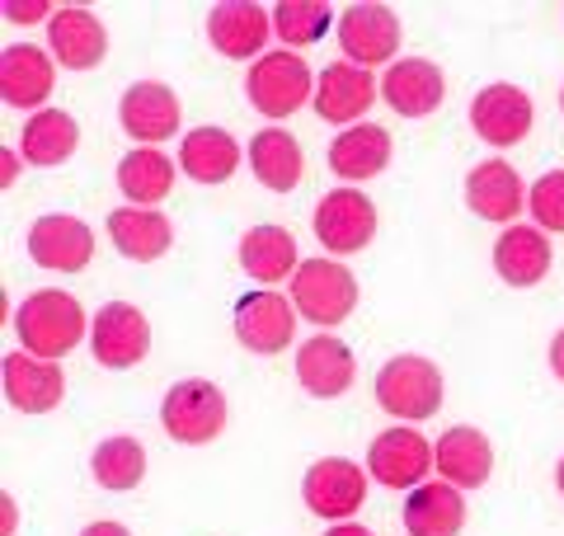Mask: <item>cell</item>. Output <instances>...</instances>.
Returning <instances> with one entry per match:
<instances>
[{"label": "cell", "instance_id": "4fadbf2b", "mask_svg": "<svg viewBox=\"0 0 564 536\" xmlns=\"http://www.w3.org/2000/svg\"><path fill=\"white\" fill-rule=\"evenodd\" d=\"M470 122H475V137L489 141V147H518V141L532 132V99H527V89L518 85H485L480 95L470 99Z\"/></svg>", "mask_w": 564, "mask_h": 536}, {"label": "cell", "instance_id": "5b68a950", "mask_svg": "<svg viewBox=\"0 0 564 536\" xmlns=\"http://www.w3.org/2000/svg\"><path fill=\"white\" fill-rule=\"evenodd\" d=\"M161 428L184 442V447H203L212 438H221L226 428V396L203 377H188L180 386H170V396L161 405Z\"/></svg>", "mask_w": 564, "mask_h": 536}, {"label": "cell", "instance_id": "cb8c5ba5", "mask_svg": "<svg viewBox=\"0 0 564 536\" xmlns=\"http://www.w3.org/2000/svg\"><path fill=\"white\" fill-rule=\"evenodd\" d=\"M352 372H358L352 349L344 344V339H334V334H315V339H306V344L296 349V382H302L315 400L344 396V390L352 386Z\"/></svg>", "mask_w": 564, "mask_h": 536}, {"label": "cell", "instance_id": "d590c367", "mask_svg": "<svg viewBox=\"0 0 564 536\" xmlns=\"http://www.w3.org/2000/svg\"><path fill=\"white\" fill-rule=\"evenodd\" d=\"M47 10H57V6H52V0H10L6 20H14V24H39V20H52Z\"/></svg>", "mask_w": 564, "mask_h": 536}, {"label": "cell", "instance_id": "1f68e13d", "mask_svg": "<svg viewBox=\"0 0 564 536\" xmlns=\"http://www.w3.org/2000/svg\"><path fill=\"white\" fill-rule=\"evenodd\" d=\"M80 147V122L70 118L66 109H43L24 122V137H20V151L29 165L52 170V165H66Z\"/></svg>", "mask_w": 564, "mask_h": 536}, {"label": "cell", "instance_id": "836d02e7", "mask_svg": "<svg viewBox=\"0 0 564 536\" xmlns=\"http://www.w3.org/2000/svg\"><path fill=\"white\" fill-rule=\"evenodd\" d=\"M334 20V6H325V0H278L273 6V33L288 47H311L321 43Z\"/></svg>", "mask_w": 564, "mask_h": 536}, {"label": "cell", "instance_id": "74e56055", "mask_svg": "<svg viewBox=\"0 0 564 536\" xmlns=\"http://www.w3.org/2000/svg\"><path fill=\"white\" fill-rule=\"evenodd\" d=\"M80 536H132V532L122 527V523H90V527H85Z\"/></svg>", "mask_w": 564, "mask_h": 536}, {"label": "cell", "instance_id": "603a6c76", "mask_svg": "<svg viewBox=\"0 0 564 536\" xmlns=\"http://www.w3.org/2000/svg\"><path fill=\"white\" fill-rule=\"evenodd\" d=\"M433 471L456 490H480L489 471H494V447L480 428H447L443 438L433 442Z\"/></svg>", "mask_w": 564, "mask_h": 536}, {"label": "cell", "instance_id": "8d00e7d4", "mask_svg": "<svg viewBox=\"0 0 564 536\" xmlns=\"http://www.w3.org/2000/svg\"><path fill=\"white\" fill-rule=\"evenodd\" d=\"M551 372H555V377L564 382V330L551 339Z\"/></svg>", "mask_w": 564, "mask_h": 536}, {"label": "cell", "instance_id": "8992f818", "mask_svg": "<svg viewBox=\"0 0 564 536\" xmlns=\"http://www.w3.org/2000/svg\"><path fill=\"white\" fill-rule=\"evenodd\" d=\"M433 471V442L419 428H386L367 447V475L386 490H419Z\"/></svg>", "mask_w": 564, "mask_h": 536}, {"label": "cell", "instance_id": "8fae6325", "mask_svg": "<svg viewBox=\"0 0 564 536\" xmlns=\"http://www.w3.org/2000/svg\"><path fill=\"white\" fill-rule=\"evenodd\" d=\"M334 33H339L344 62L362 66V71H372L381 62L395 66V47H400L395 10H386V6H348L339 14V24H334Z\"/></svg>", "mask_w": 564, "mask_h": 536}, {"label": "cell", "instance_id": "9a60e30c", "mask_svg": "<svg viewBox=\"0 0 564 536\" xmlns=\"http://www.w3.org/2000/svg\"><path fill=\"white\" fill-rule=\"evenodd\" d=\"M118 122L141 147H161L165 137L180 132V95L161 81H137L118 99Z\"/></svg>", "mask_w": 564, "mask_h": 536}, {"label": "cell", "instance_id": "3957f363", "mask_svg": "<svg viewBox=\"0 0 564 536\" xmlns=\"http://www.w3.org/2000/svg\"><path fill=\"white\" fill-rule=\"evenodd\" d=\"M245 95H250V104L263 118L282 122L315 99V76L302 52H263L250 66V76H245Z\"/></svg>", "mask_w": 564, "mask_h": 536}, {"label": "cell", "instance_id": "f546056e", "mask_svg": "<svg viewBox=\"0 0 564 536\" xmlns=\"http://www.w3.org/2000/svg\"><path fill=\"white\" fill-rule=\"evenodd\" d=\"M240 141L226 128H193L180 141V170L198 184H226L240 170Z\"/></svg>", "mask_w": 564, "mask_h": 536}, {"label": "cell", "instance_id": "7a4b0ae2", "mask_svg": "<svg viewBox=\"0 0 564 536\" xmlns=\"http://www.w3.org/2000/svg\"><path fill=\"white\" fill-rule=\"evenodd\" d=\"M377 405L404 424L433 419L437 409H443V372L419 353H395L391 363H381V372H377Z\"/></svg>", "mask_w": 564, "mask_h": 536}, {"label": "cell", "instance_id": "d6a6232c", "mask_svg": "<svg viewBox=\"0 0 564 536\" xmlns=\"http://www.w3.org/2000/svg\"><path fill=\"white\" fill-rule=\"evenodd\" d=\"M90 475L99 490H113V494L137 490L141 475H147V447L137 438H104L90 457Z\"/></svg>", "mask_w": 564, "mask_h": 536}, {"label": "cell", "instance_id": "44dd1931", "mask_svg": "<svg viewBox=\"0 0 564 536\" xmlns=\"http://www.w3.org/2000/svg\"><path fill=\"white\" fill-rule=\"evenodd\" d=\"M551 236L541 226H503V236L494 240V274L508 288H536L551 274Z\"/></svg>", "mask_w": 564, "mask_h": 536}, {"label": "cell", "instance_id": "d6986e66", "mask_svg": "<svg viewBox=\"0 0 564 536\" xmlns=\"http://www.w3.org/2000/svg\"><path fill=\"white\" fill-rule=\"evenodd\" d=\"M52 95V52L33 43H14L0 52V99L10 109H33L43 114V104Z\"/></svg>", "mask_w": 564, "mask_h": 536}, {"label": "cell", "instance_id": "2e32d148", "mask_svg": "<svg viewBox=\"0 0 564 536\" xmlns=\"http://www.w3.org/2000/svg\"><path fill=\"white\" fill-rule=\"evenodd\" d=\"M47 52H52V62L66 71H90L104 62V52H109V33L95 20V10L62 6L47 20Z\"/></svg>", "mask_w": 564, "mask_h": 536}, {"label": "cell", "instance_id": "30bf717a", "mask_svg": "<svg viewBox=\"0 0 564 536\" xmlns=\"http://www.w3.org/2000/svg\"><path fill=\"white\" fill-rule=\"evenodd\" d=\"M29 259L47 274H85L95 259V231L70 212H47L29 226Z\"/></svg>", "mask_w": 564, "mask_h": 536}, {"label": "cell", "instance_id": "6da1fadb", "mask_svg": "<svg viewBox=\"0 0 564 536\" xmlns=\"http://www.w3.org/2000/svg\"><path fill=\"white\" fill-rule=\"evenodd\" d=\"M14 334H20V349L43 357V363H62L66 353L80 349V339L90 334L85 325V307L62 288H43L20 301V315H14Z\"/></svg>", "mask_w": 564, "mask_h": 536}, {"label": "cell", "instance_id": "f1b7e54d", "mask_svg": "<svg viewBox=\"0 0 564 536\" xmlns=\"http://www.w3.org/2000/svg\"><path fill=\"white\" fill-rule=\"evenodd\" d=\"M391 160V132L377 128V122H358V128H344L329 147V170L344 179V184H362V179H377Z\"/></svg>", "mask_w": 564, "mask_h": 536}, {"label": "cell", "instance_id": "5bb4252c", "mask_svg": "<svg viewBox=\"0 0 564 536\" xmlns=\"http://www.w3.org/2000/svg\"><path fill=\"white\" fill-rule=\"evenodd\" d=\"M296 334V307L273 288H259L236 301V339L250 353H282Z\"/></svg>", "mask_w": 564, "mask_h": 536}, {"label": "cell", "instance_id": "7402d4cb", "mask_svg": "<svg viewBox=\"0 0 564 536\" xmlns=\"http://www.w3.org/2000/svg\"><path fill=\"white\" fill-rule=\"evenodd\" d=\"M447 95L443 71L423 57H400L391 71L381 76V99L391 104L400 118H429Z\"/></svg>", "mask_w": 564, "mask_h": 536}, {"label": "cell", "instance_id": "83f0119b", "mask_svg": "<svg viewBox=\"0 0 564 536\" xmlns=\"http://www.w3.org/2000/svg\"><path fill=\"white\" fill-rule=\"evenodd\" d=\"M240 268L250 274L254 282H263V288H273V282L292 278L296 268H302V255H296V236L288 226H250L240 236Z\"/></svg>", "mask_w": 564, "mask_h": 536}, {"label": "cell", "instance_id": "7c38bea8", "mask_svg": "<svg viewBox=\"0 0 564 536\" xmlns=\"http://www.w3.org/2000/svg\"><path fill=\"white\" fill-rule=\"evenodd\" d=\"M381 99V81L372 71L352 66V62H334L321 71L315 81V118L321 122H339V128H358V118Z\"/></svg>", "mask_w": 564, "mask_h": 536}, {"label": "cell", "instance_id": "ffe728a7", "mask_svg": "<svg viewBox=\"0 0 564 536\" xmlns=\"http://www.w3.org/2000/svg\"><path fill=\"white\" fill-rule=\"evenodd\" d=\"M62 396H66L62 363H43V357L24 349L6 357V400L20 415H47V409L62 405Z\"/></svg>", "mask_w": 564, "mask_h": 536}, {"label": "cell", "instance_id": "e0dca14e", "mask_svg": "<svg viewBox=\"0 0 564 536\" xmlns=\"http://www.w3.org/2000/svg\"><path fill=\"white\" fill-rule=\"evenodd\" d=\"M269 33H273V14L263 6H250V0H226V6H212L207 14V39L226 62L259 57Z\"/></svg>", "mask_w": 564, "mask_h": 536}, {"label": "cell", "instance_id": "b9f144b4", "mask_svg": "<svg viewBox=\"0 0 564 536\" xmlns=\"http://www.w3.org/2000/svg\"><path fill=\"white\" fill-rule=\"evenodd\" d=\"M560 109H564V89H560Z\"/></svg>", "mask_w": 564, "mask_h": 536}, {"label": "cell", "instance_id": "60d3db41", "mask_svg": "<svg viewBox=\"0 0 564 536\" xmlns=\"http://www.w3.org/2000/svg\"><path fill=\"white\" fill-rule=\"evenodd\" d=\"M555 485H560V494H564V457H560V467H555Z\"/></svg>", "mask_w": 564, "mask_h": 536}, {"label": "cell", "instance_id": "ab89813d", "mask_svg": "<svg viewBox=\"0 0 564 536\" xmlns=\"http://www.w3.org/2000/svg\"><path fill=\"white\" fill-rule=\"evenodd\" d=\"M0 160H6L0 170H6V184H10V179H14V151H0Z\"/></svg>", "mask_w": 564, "mask_h": 536}, {"label": "cell", "instance_id": "9c48e42d", "mask_svg": "<svg viewBox=\"0 0 564 536\" xmlns=\"http://www.w3.org/2000/svg\"><path fill=\"white\" fill-rule=\"evenodd\" d=\"M367 475L358 461L348 457H325L302 475V499L315 517H329V523H348L352 513L367 504Z\"/></svg>", "mask_w": 564, "mask_h": 536}, {"label": "cell", "instance_id": "484cf974", "mask_svg": "<svg viewBox=\"0 0 564 536\" xmlns=\"http://www.w3.org/2000/svg\"><path fill=\"white\" fill-rule=\"evenodd\" d=\"M109 240L122 259L151 264L174 245V226L161 207H113L109 212Z\"/></svg>", "mask_w": 564, "mask_h": 536}, {"label": "cell", "instance_id": "4316f807", "mask_svg": "<svg viewBox=\"0 0 564 536\" xmlns=\"http://www.w3.org/2000/svg\"><path fill=\"white\" fill-rule=\"evenodd\" d=\"M466 527V499L447 480H423L404 499V532L410 536H462Z\"/></svg>", "mask_w": 564, "mask_h": 536}, {"label": "cell", "instance_id": "d4e9b609", "mask_svg": "<svg viewBox=\"0 0 564 536\" xmlns=\"http://www.w3.org/2000/svg\"><path fill=\"white\" fill-rule=\"evenodd\" d=\"M245 160H250L254 179L269 193H292L306 174V160H302V141H296L288 128H259L245 147Z\"/></svg>", "mask_w": 564, "mask_h": 536}, {"label": "cell", "instance_id": "e575fe53", "mask_svg": "<svg viewBox=\"0 0 564 536\" xmlns=\"http://www.w3.org/2000/svg\"><path fill=\"white\" fill-rule=\"evenodd\" d=\"M527 212H532V222L541 231H564V170H551L541 174L532 189H527Z\"/></svg>", "mask_w": 564, "mask_h": 536}, {"label": "cell", "instance_id": "277c9868", "mask_svg": "<svg viewBox=\"0 0 564 536\" xmlns=\"http://www.w3.org/2000/svg\"><path fill=\"white\" fill-rule=\"evenodd\" d=\"M292 307L311 325H344L358 311V278L339 259H302L292 274Z\"/></svg>", "mask_w": 564, "mask_h": 536}, {"label": "cell", "instance_id": "f35d334b", "mask_svg": "<svg viewBox=\"0 0 564 536\" xmlns=\"http://www.w3.org/2000/svg\"><path fill=\"white\" fill-rule=\"evenodd\" d=\"M325 536H372V532H367V527H358V523H334Z\"/></svg>", "mask_w": 564, "mask_h": 536}, {"label": "cell", "instance_id": "ba28073f", "mask_svg": "<svg viewBox=\"0 0 564 536\" xmlns=\"http://www.w3.org/2000/svg\"><path fill=\"white\" fill-rule=\"evenodd\" d=\"M311 226L329 255H358L377 236V207L362 189H329L315 207Z\"/></svg>", "mask_w": 564, "mask_h": 536}, {"label": "cell", "instance_id": "ac0fdd59", "mask_svg": "<svg viewBox=\"0 0 564 536\" xmlns=\"http://www.w3.org/2000/svg\"><path fill=\"white\" fill-rule=\"evenodd\" d=\"M466 203L480 222L513 226V217L527 207V184L508 160H480V165L466 174Z\"/></svg>", "mask_w": 564, "mask_h": 536}, {"label": "cell", "instance_id": "52a82bcc", "mask_svg": "<svg viewBox=\"0 0 564 536\" xmlns=\"http://www.w3.org/2000/svg\"><path fill=\"white\" fill-rule=\"evenodd\" d=\"M90 353L99 367L109 372H128L137 363H147L151 353V325L132 301H109V307L95 311V325H90Z\"/></svg>", "mask_w": 564, "mask_h": 536}, {"label": "cell", "instance_id": "4dcf8cb0", "mask_svg": "<svg viewBox=\"0 0 564 536\" xmlns=\"http://www.w3.org/2000/svg\"><path fill=\"white\" fill-rule=\"evenodd\" d=\"M118 189L128 207H155L170 199L174 189V160L155 147H132L118 160Z\"/></svg>", "mask_w": 564, "mask_h": 536}]
</instances>
